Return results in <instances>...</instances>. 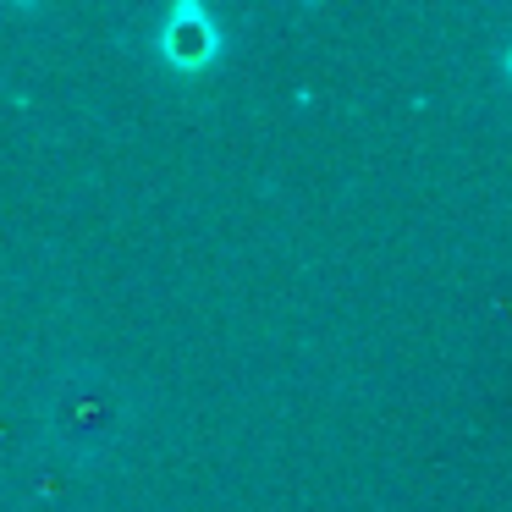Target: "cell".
Segmentation results:
<instances>
[{
	"label": "cell",
	"instance_id": "6da1fadb",
	"mask_svg": "<svg viewBox=\"0 0 512 512\" xmlns=\"http://www.w3.org/2000/svg\"><path fill=\"white\" fill-rule=\"evenodd\" d=\"M507 67H512V56H507Z\"/></svg>",
	"mask_w": 512,
	"mask_h": 512
}]
</instances>
